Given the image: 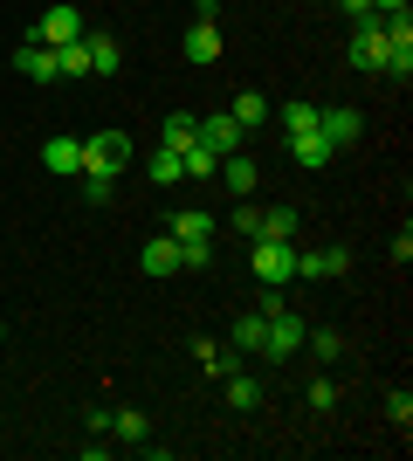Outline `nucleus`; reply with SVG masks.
Segmentation results:
<instances>
[{"label": "nucleus", "instance_id": "nucleus-25", "mask_svg": "<svg viewBox=\"0 0 413 461\" xmlns=\"http://www.w3.org/2000/svg\"><path fill=\"white\" fill-rule=\"evenodd\" d=\"M193 138H200V117H186V111H173V117H166V145H173V152H186Z\"/></svg>", "mask_w": 413, "mask_h": 461}, {"label": "nucleus", "instance_id": "nucleus-5", "mask_svg": "<svg viewBox=\"0 0 413 461\" xmlns=\"http://www.w3.org/2000/svg\"><path fill=\"white\" fill-rule=\"evenodd\" d=\"M35 41H41V49H69V41H83V14H76V7H49V14L35 21Z\"/></svg>", "mask_w": 413, "mask_h": 461}, {"label": "nucleus", "instance_id": "nucleus-22", "mask_svg": "<svg viewBox=\"0 0 413 461\" xmlns=\"http://www.w3.org/2000/svg\"><path fill=\"white\" fill-rule=\"evenodd\" d=\"M56 77H62V83L90 77V49H83V41H69V49H56Z\"/></svg>", "mask_w": 413, "mask_h": 461}, {"label": "nucleus", "instance_id": "nucleus-8", "mask_svg": "<svg viewBox=\"0 0 413 461\" xmlns=\"http://www.w3.org/2000/svg\"><path fill=\"white\" fill-rule=\"evenodd\" d=\"M296 276H310V283H331V276H352V255L337 249H310V255H296Z\"/></svg>", "mask_w": 413, "mask_h": 461}, {"label": "nucleus", "instance_id": "nucleus-23", "mask_svg": "<svg viewBox=\"0 0 413 461\" xmlns=\"http://www.w3.org/2000/svg\"><path fill=\"white\" fill-rule=\"evenodd\" d=\"M111 434H118V441L131 447V441H145L152 427H145V413H138V406H118V413H111Z\"/></svg>", "mask_w": 413, "mask_h": 461}, {"label": "nucleus", "instance_id": "nucleus-2", "mask_svg": "<svg viewBox=\"0 0 413 461\" xmlns=\"http://www.w3.org/2000/svg\"><path fill=\"white\" fill-rule=\"evenodd\" d=\"M345 62L365 69V77H379V62H386V14H358L352 21V49H345Z\"/></svg>", "mask_w": 413, "mask_h": 461}, {"label": "nucleus", "instance_id": "nucleus-21", "mask_svg": "<svg viewBox=\"0 0 413 461\" xmlns=\"http://www.w3.org/2000/svg\"><path fill=\"white\" fill-rule=\"evenodd\" d=\"M193 358H200L207 372H214V379H228V372H235V351H228V345H214V338H200V345H193Z\"/></svg>", "mask_w": 413, "mask_h": 461}, {"label": "nucleus", "instance_id": "nucleus-30", "mask_svg": "<svg viewBox=\"0 0 413 461\" xmlns=\"http://www.w3.org/2000/svg\"><path fill=\"white\" fill-rule=\"evenodd\" d=\"M214 262V241H179V269H207Z\"/></svg>", "mask_w": 413, "mask_h": 461}, {"label": "nucleus", "instance_id": "nucleus-19", "mask_svg": "<svg viewBox=\"0 0 413 461\" xmlns=\"http://www.w3.org/2000/svg\"><path fill=\"white\" fill-rule=\"evenodd\" d=\"M145 173H152V186H173V179H186V166H179L173 145H158V152L145 158Z\"/></svg>", "mask_w": 413, "mask_h": 461}, {"label": "nucleus", "instance_id": "nucleus-17", "mask_svg": "<svg viewBox=\"0 0 413 461\" xmlns=\"http://www.w3.org/2000/svg\"><path fill=\"white\" fill-rule=\"evenodd\" d=\"M220 56V21H193L186 28V62H214Z\"/></svg>", "mask_w": 413, "mask_h": 461}, {"label": "nucleus", "instance_id": "nucleus-4", "mask_svg": "<svg viewBox=\"0 0 413 461\" xmlns=\"http://www.w3.org/2000/svg\"><path fill=\"white\" fill-rule=\"evenodd\" d=\"M303 330H310V324L283 303V310L269 317V330H262V351H269V358H296V351H303Z\"/></svg>", "mask_w": 413, "mask_h": 461}, {"label": "nucleus", "instance_id": "nucleus-6", "mask_svg": "<svg viewBox=\"0 0 413 461\" xmlns=\"http://www.w3.org/2000/svg\"><path fill=\"white\" fill-rule=\"evenodd\" d=\"M296 228H303V213H296V207H256L248 241H296Z\"/></svg>", "mask_w": 413, "mask_h": 461}, {"label": "nucleus", "instance_id": "nucleus-1", "mask_svg": "<svg viewBox=\"0 0 413 461\" xmlns=\"http://www.w3.org/2000/svg\"><path fill=\"white\" fill-rule=\"evenodd\" d=\"M124 166H131V131H97V138H83V173L118 179Z\"/></svg>", "mask_w": 413, "mask_h": 461}, {"label": "nucleus", "instance_id": "nucleus-9", "mask_svg": "<svg viewBox=\"0 0 413 461\" xmlns=\"http://www.w3.org/2000/svg\"><path fill=\"white\" fill-rule=\"evenodd\" d=\"M200 145L214 158H228V152H241V124L228 111H214V117H200Z\"/></svg>", "mask_w": 413, "mask_h": 461}, {"label": "nucleus", "instance_id": "nucleus-20", "mask_svg": "<svg viewBox=\"0 0 413 461\" xmlns=\"http://www.w3.org/2000/svg\"><path fill=\"white\" fill-rule=\"evenodd\" d=\"M228 117H235L241 131H256L262 117H269V96H262V90H241V96H235V111H228Z\"/></svg>", "mask_w": 413, "mask_h": 461}, {"label": "nucleus", "instance_id": "nucleus-10", "mask_svg": "<svg viewBox=\"0 0 413 461\" xmlns=\"http://www.w3.org/2000/svg\"><path fill=\"white\" fill-rule=\"evenodd\" d=\"M317 131H324V145H331V152H345V145H358L365 117H358V111H317Z\"/></svg>", "mask_w": 413, "mask_h": 461}, {"label": "nucleus", "instance_id": "nucleus-26", "mask_svg": "<svg viewBox=\"0 0 413 461\" xmlns=\"http://www.w3.org/2000/svg\"><path fill=\"white\" fill-rule=\"evenodd\" d=\"M179 166H186V179H207V173H220V158L207 152L200 138H193V145H186V152H179Z\"/></svg>", "mask_w": 413, "mask_h": 461}, {"label": "nucleus", "instance_id": "nucleus-15", "mask_svg": "<svg viewBox=\"0 0 413 461\" xmlns=\"http://www.w3.org/2000/svg\"><path fill=\"white\" fill-rule=\"evenodd\" d=\"M138 262H145V276H179V241H173V234H152Z\"/></svg>", "mask_w": 413, "mask_h": 461}, {"label": "nucleus", "instance_id": "nucleus-13", "mask_svg": "<svg viewBox=\"0 0 413 461\" xmlns=\"http://www.w3.org/2000/svg\"><path fill=\"white\" fill-rule=\"evenodd\" d=\"M166 234H173V241H214V213H200V207L166 213Z\"/></svg>", "mask_w": 413, "mask_h": 461}, {"label": "nucleus", "instance_id": "nucleus-28", "mask_svg": "<svg viewBox=\"0 0 413 461\" xmlns=\"http://www.w3.org/2000/svg\"><path fill=\"white\" fill-rule=\"evenodd\" d=\"M118 200V179H97V173H83V207H111Z\"/></svg>", "mask_w": 413, "mask_h": 461}, {"label": "nucleus", "instance_id": "nucleus-14", "mask_svg": "<svg viewBox=\"0 0 413 461\" xmlns=\"http://www.w3.org/2000/svg\"><path fill=\"white\" fill-rule=\"evenodd\" d=\"M256 173H262V166H256L248 152H228V158H220V179H228V193H235V200H248V193H256Z\"/></svg>", "mask_w": 413, "mask_h": 461}, {"label": "nucleus", "instance_id": "nucleus-16", "mask_svg": "<svg viewBox=\"0 0 413 461\" xmlns=\"http://www.w3.org/2000/svg\"><path fill=\"white\" fill-rule=\"evenodd\" d=\"M83 49H90V77H118L124 69V49L111 35H83Z\"/></svg>", "mask_w": 413, "mask_h": 461}, {"label": "nucleus", "instance_id": "nucleus-18", "mask_svg": "<svg viewBox=\"0 0 413 461\" xmlns=\"http://www.w3.org/2000/svg\"><path fill=\"white\" fill-rule=\"evenodd\" d=\"M228 406H235V413H256V406H262V379H248V372H228Z\"/></svg>", "mask_w": 413, "mask_h": 461}, {"label": "nucleus", "instance_id": "nucleus-11", "mask_svg": "<svg viewBox=\"0 0 413 461\" xmlns=\"http://www.w3.org/2000/svg\"><path fill=\"white\" fill-rule=\"evenodd\" d=\"M283 138H290V158H296V166H310V173L337 166V152L324 145V131H283Z\"/></svg>", "mask_w": 413, "mask_h": 461}, {"label": "nucleus", "instance_id": "nucleus-34", "mask_svg": "<svg viewBox=\"0 0 413 461\" xmlns=\"http://www.w3.org/2000/svg\"><path fill=\"white\" fill-rule=\"evenodd\" d=\"M400 7H407V0H373V14H400Z\"/></svg>", "mask_w": 413, "mask_h": 461}, {"label": "nucleus", "instance_id": "nucleus-12", "mask_svg": "<svg viewBox=\"0 0 413 461\" xmlns=\"http://www.w3.org/2000/svg\"><path fill=\"white\" fill-rule=\"evenodd\" d=\"M14 69H21V77H28V83H62V77H56V49H41L35 35L21 41V56H14Z\"/></svg>", "mask_w": 413, "mask_h": 461}, {"label": "nucleus", "instance_id": "nucleus-33", "mask_svg": "<svg viewBox=\"0 0 413 461\" xmlns=\"http://www.w3.org/2000/svg\"><path fill=\"white\" fill-rule=\"evenodd\" d=\"M337 7H345L352 21H358V14H373V0H337Z\"/></svg>", "mask_w": 413, "mask_h": 461}, {"label": "nucleus", "instance_id": "nucleus-31", "mask_svg": "<svg viewBox=\"0 0 413 461\" xmlns=\"http://www.w3.org/2000/svg\"><path fill=\"white\" fill-rule=\"evenodd\" d=\"M283 131H317V104H290V111H283Z\"/></svg>", "mask_w": 413, "mask_h": 461}, {"label": "nucleus", "instance_id": "nucleus-29", "mask_svg": "<svg viewBox=\"0 0 413 461\" xmlns=\"http://www.w3.org/2000/svg\"><path fill=\"white\" fill-rule=\"evenodd\" d=\"M386 413H393V427H400V434L413 427V393H407V385H400V393H386Z\"/></svg>", "mask_w": 413, "mask_h": 461}, {"label": "nucleus", "instance_id": "nucleus-3", "mask_svg": "<svg viewBox=\"0 0 413 461\" xmlns=\"http://www.w3.org/2000/svg\"><path fill=\"white\" fill-rule=\"evenodd\" d=\"M248 269L262 276V283H296V241H256V249H248Z\"/></svg>", "mask_w": 413, "mask_h": 461}, {"label": "nucleus", "instance_id": "nucleus-32", "mask_svg": "<svg viewBox=\"0 0 413 461\" xmlns=\"http://www.w3.org/2000/svg\"><path fill=\"white\" fill-rule=\"evenodd\" d=\"M310 406H317V413H331V406H337V379H310Z\"/></svg>", "mask_w": 413, "mask_h": 461}, {"label": "nucleus", "instance_id": "nucleus-27", "mask_svg": "<svg viewBox=\"0 0 413 461\" xmlns=\"http://www.w3.org/2000/svg\"><path fill=\"white\" fill-rule=\"evenodd\" d=\"M303 345H310L317 358L331 366V358H345V330H303Z\"/></svg>", "mask_w": 413, "mask_h": 461}, {"label": "nucleus", "instance_id": "nucleus-24", "mask_svg": "<svg viewBox=\"0 0 413 461\" xmlns=\"http://www.w3.org/2000/svg\"><path fill=\"white\" fill-rule=\"evenodd\" d=\"M262 330H269V317H262V310L235 317V351H262Z\"/></svg>", "mask_w": 413, "mask_h": 461}, {"label": "nucleus", "instance_id": "nucleus-35", "mask_svg": "<svg viewBox=\"0 0 413 461\" xmlns=\"http://www.w3.org/2000/svg\"><path fill=\"white\" fill-rule=\"evenodd\" d=\"M0 345H7V324H0Z\"/></svg>", "mask_w": 413, "mask_h": 461}, {"label": "nucleus", "instance_id": "nucleus-7", "mask_svg": "<svg viewBox=\"0 0 413 461\" xmlns=\"http://www.w3.org/2000/svg\"><path fill=\"white\" fill-rule=\"evenodd\" d=\"M41 166H49V173H62V179H83V138L56 131L49 145H41Z\"/></svg>", "mask_w": 413, "mask_h": 461}]
</instances>
